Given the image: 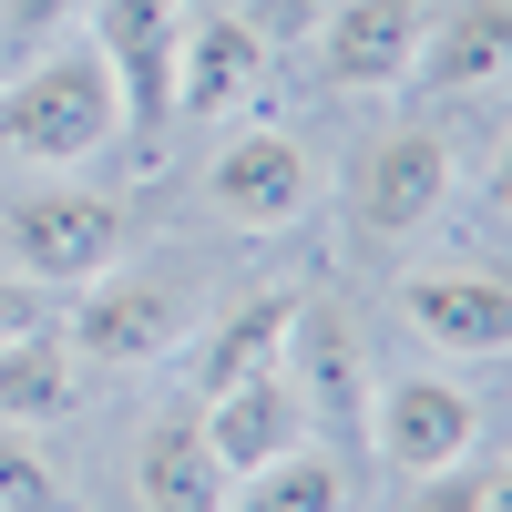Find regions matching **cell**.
<instances>
[{
	"mask_svg": "<svg viewBox=\"0 0 512 512\" xmlns=\"http://www.w3.org/2000/svg\"><path fill=\"white\" fill-rule=\"evenodd\" d=\"M113 144H123V103H113V72L93 52V31L52 41V52L0 93V154L31 164V175H72V164H93Z\"/></svg>",
	"mask_w": 512,
	"mask_h": 512,
	"instance_id": "1",
	"label": "cell"
},
{
	"mask_svg": "<svg viewBox=\"0 0 512 512\" xmlns=\"http://www.w3.org/2000/svg\"><path fill=\"white\" fill-rule=\"evenodd\" d=\"M93 52L123 103V154L154 164L175 134V62H185V0H93Z\"/></svg>",
	"mask_w": 512,
	"mask_h": 512,
	"instance_id": "2",
	"label": "cell"
},
{
	"mask_svg": "<svg viewBox=\"0 0 512 512\" xmlns=\"http://www.w3.org/2000/svg\"><path fill=\"white\" fill-rule=\"evenodd\" d=\"M205 216L216 226H236V236H287L297 216H318V195H328V175H318V154L287 134V123H236V134L205 154Z\"/></svg>",
	"mask_w": 512,
	"mask_h": 512,
	"instance_id": "3",
	"label": "cell"
},
{
	"mask_svg": "<svg viewBox=\"0 0 512 512\" xmlns=\"http://www.w3.org/2000/svg\"><path fill=\"white\" fill-rule=\"evenodd\" d=\"M62 338L93 369H154V359H175L195 338V287L175 267H123L113 256L103 277H82V308H72Z\"/></svg>",
	"mask_w": 512,
	"mask_h": 512,
	"instance_id": "4",
	"label": "cell"
},
{
	"mask_svg": "<svg viewBox=\"0 0 512 512\" xmlns=\"http://www.w3.org/2000/svg\"><path fill=\"white\" fill-rule=\"evenodd\" d=\"M359 431H369V451H379V472L431 482V472H451V461L482 451V400L461 390V379H441V369H400V379H379V390H369Z\"/></svg>",
	"mask_w": 512,
	"mask_h": 512,
	"instance_id": "5",
	"label": "cell"
},
{
	"mask_svg": "<svg viewBox=\"0 0 512 512\" xmlns=\"http://www.w3.org/2000/svg\"><path fill=\"white\" fill-rule=\"evenodd\" d=\"M0 236H11V267L31 287H82L123 256V205L93 195V185H41L0 216Z\"/></svg>",
	"mask_w": 512,
	"mask_h": 512,
	"instance_id": "6",
	"label": "cell"
},
{
	"mask_svg": "<svg viewBox=\"0 0 512 512\" xmlns=\"http://www.w3.org/2000/svg\"><path fill=\"white\" fill-rule=\"evenodd\" d=\"M349 216H359L369 246H400L420 226H441L451 216V134H431V123H390V134L359 154Z\"/></svg>",
	"mask_w": 512,
	"mask_h": 512,
	"instance_id": "7",
	"label": "cell"
},
{
	"mask_svg": "<svg viewBox=\"0 0 512 512\" xmlns=\"http://www.w3.org/2000/svg\"><path fill=\"white\" fill-rule=\"evenodd\" d=\"M236 472H226V451L205 441V400H164L144 410V431H134V502L144 512H226Z\"/></svg>",
	"mask_w": 512,
	"mask_h": 512,
	"instance_id": "8",
	"label": "cell"
},
{
	"mask_svg": "<svg viewBox=\"0 0 512 512\" xmlns=\"http://www.w3.org/2000/svg\"><path fill=\"white\" fill-rule=\"evenodd\" d=\"M400 318L451 359H502L512 349V287L492 267H420L400 287Z\"/></svg>",
	"mask_w": 512,
	"mask_h": 512,
	"instance_id": "9",
	"label": "cell"
},
{
	"mask_svg": "<svg viewBox=\"0 0 512 512\" xmlns=\"http://www.w3.org/2000/svg\"><path fill=\"white\" fill-rule=\"evenodd\" d=\"M318 62L338 93H390L420 62V0H328L318 11Z\"/></svg>",
	"mask_w": 512,
	"mask_h": 512,
	"instance_id": "10",
	"label": "cell"
},
{
	"mask_svg": "<svg viewBox=\"0 0 512 512\" xmlns=\"http://www.w3.org/2000/svg\"><path fill=\"white\" fill-rule=\"evenodd\" d=\"M287 379H297V400H308V431H338V441L359 431V410H369V359H359V328L338 318V308H308V297H297Z\"/></svg>",
	"mask_w": 512,
	"mask_h": 512,
	"instance_id": "11",
	"label": "cell"
},
{
	"mask_svg": "<svg viewBox=\"0 0 512 512\" xmlns=\"http://www.w3.org/2000/svg\"><path fill=\"white\" fill-rule=\"evenodd\" d=\"M256 82H267V21L256 11H185L175 113H236Z\"/></svg>",
	"mask_w": 512,
	"mask_h": 512,
	"instance_id": "12",
	"label": "cell"
},
{
	"mask_svg": "<svg viewBox=\"0 0 512 512\" xmlns=\"http://www.w3.org/2000/svg\"><path fill=\"white\" fill-rule=\"evenodd\" d=\"M205 441L226 451V472H256V461H277L308 441V400H297L287 369H256V379H226V390H205Z\"/></svg>",
	"mask_w": 512,
	"mask_h": 512,
	"instance_id": "13",
	"label": "cell"
},
{
	"mask_svg": "<svg viewBox=\"0 0 512 512\" xmlns=\"http://www.w3.org/2000/svg\"><path fill=\"white\" fill-rule=\"evenodd\" d=\"M502 62H512V0H451V11L420 31L410 82H431V93H482V82H502Z\"/></svg>",
	"mask_w": 512,
	"mask_h": 512,
	"instance_id": "14",
	"label": "cell"
},
{
	"mask_svg": "<svg viewBox=\"0 0 512 512\" xmlns=\"http://www.w3.org/2000/svg\"><path fill=\"white\" fill-rule=\"evenodd\" d=\"M62 410H82V349L52 318L0 338V420H11V431H41V420H62Z\"/></svg>",
	"mask_w": 512,
	"mask_h": 512,
	"instance_id": "15",
	"label": "cell"
},
{
	"mask_svg": "<svg viewBox=\"0 0 512 512\" xmlns=\"http://www.w3.org/2000/svg\"><path fill=\"white\" fill-rule=\"evenodd\" d=\"M287 328H297V297L287 287H256L236 297V308L205 328V349H195V400L205 390H226V379H256V369H287Z\"/></svg>",
	"mask_w": 512,
	"mask_h": 512,
	"instance_id": "16",
	"label": "cell"
},
{
	"mask_svg": "<svg viewBox=\"0 0 512 512\" xmlns=\"http://www.w3.org/2000/svg\"><path fill=\"white\" fill-rule=\"evenodd\" d=\"M349 502H359V472L338 451H318V441L236 472V492H226V512H349Z\"/></svg>",
	"mask_w": 512,
	"mask_h": 512,
	"instance_id": "17",
	"label": "cell"
},
{
	"mask_svg": "<svg viewBox=\"0 0 512 512\" xmlns=\"http://www.w3.org/2000/svg\"><path fill=\"white\" fill-rule=\"evenodd\" d=\"M0 512H62V482H52V461H41L11 420H0Z\"/></svg>",
	"mask_w": 512,
	"mask_h": 512,
	"instance_id": "18",
	"label": "cell"
},
{
	"mask_svg": "<svg viewBox=\"0 0 512 512\" xmlns=\"http://www.w3.org/2000/svg\"><path fill=\"white\" fill-rule=\"evenodd\" d=\"M410 512H502V482H492V472H461V461H451V472L420 482V502H410Z\"/></svg>",
	"mask_w": 512,
	"mask_h": 512,
	"instance_id": "19",
	"label": "cell"
},
{
	"mask_svg": "<svg viewBox=\"0 0 512 512\" xmlns=\"http://www.w3.org/2000/svg\"><path fill=\"white\" fill-rule=\"evenodd\" d=\"M93 0H0V21H11L21 41H41V31H62V21H82Z\"/></svg>",
	"mask_w": 512,
	"mask_h": 512,
	"instance_id": "20",
	"label": "cell"
},
{
	"mask_svg": "<svg viewBox=\"0 0 512 512\" xmlns=\"http://www.w3.org/2000/svg\"><path fill=\"white\" fill-rule=\"evenodd\" d=\"M52 308H41V287L21 277V267H0V338H21V328H41Z\"/></svg>",
	"mask_w": 512,
	"mask_h": 512,
	"instance_id": "21",
	"label": "cell"
},
{
	"mask_svg": "<svg viewBox=\"0 0 512 512\" xmlns=\"http://www.w3.org/2000/svg\"><path fill=\"white\" fill-rule=\"evenodd\" d=\"M185 11H246V0H185Z\"/></svg>",
	"mask_w": 512,
	"mask_h": 512,
	"instance_id": "22",
	"label": "cell"
}]
</instances>
